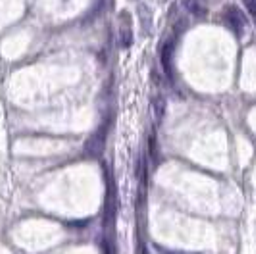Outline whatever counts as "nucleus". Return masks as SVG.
<instances>
[{"label": "nucleus", "mask_w": 256, "mask_h": 254, "mask_svg": "<svg viewBox=\"0 0 256 254\" xmlns=\"http://www.w3.org/2000/svg\"><path fill=\"white\" fill-rule=\"evenodd\" d=\"M222 20H224V26L228 27L231 33L239 35V37L246 29V16L237 6H226L224 12H222Z\"/></svg>", "instance_id": "nucleus-1"}, {"label": "nucleus", "mask_w": 256, "mask_h": 254, "mask_svg": "<svg viewBox=\"0 0 256 254\" xmlns=\"http://www.w3.org/2000/svg\"><path fill=\"white\" fill-rule=\"evenodd\" d=\"M185 6H187V10H189L192 16H196V18H204L206 16V6L202 0H185Z\"/></svg>", "instance_id": "nucleus-2"}, {"label": "nucleus", "mask_w": 256, "mask_h": 254, "mask_svg": "<svg viewBox=\"0 0 256 254\" xmlns=\"http://www.w3.org/2000/svg\"><path fill=\"white\" fill-rule=\"evenodd\" d=\"M243 4L244 8H246V12H248V16L256 22V0H243Z\"/></svg>", "instance_id": "nucleus-3"}]
</instances>
